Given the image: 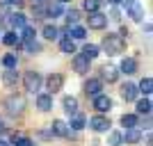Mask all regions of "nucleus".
Instances as JSON below:
<instances>
[{
	"label": "nucleus",
	"instance_id": "f257e3e1",
	"mask_svg": "<svg viewBox=\"0 0 153 146\" xmlns=\"http://www.w3.org/2000/svg\"><path fill=\"white\" fill-rule=\"evenodd\" d=\"M103 50L108 55H121L126 50V39L119 37V34H105L103 39Z\"/></svg>",
	"mask_w": 153,
	"mask_h": 146
},
{
	"label": "nucleus",
	"instance_id": "f03ea898",
	"mask_svg": "<svg viewBox=\"0 0 153 146\" xmlns=\"http://www.w3.org/2000/svg\"><path fill=\"white\" fill-rule=\"evenodd\" d=\"M5 107L9 114H23V110H25V98L23 96H9L5 101Z\"/></svg>",
	"mask_w": 153,
	"mask_h": 146
},
{
	"label": "nucleus",
	"instance_id": "7ed1b4c3",
	"mask_svg": "<svg viewBox=\"0 0 153 146\" xmlns=\"http://www.w3.org/2000/svg\"><path fill=\"white\" fill-rule=\"evenodd\" d=\"M110 126H112L110 119H108V116H103V114H96V116L89 119V128L94 130V133H108Z\"/></svg>",
	"mask_w": 153,
	"mask_h": 146
},
{
	"label": "nucleus",
	"instance_id": "20e7f679",
	"mask_svg": "<svg viewBox=\"0 0 153 146\" xmlns=\"http://www.w3.org/2000/svg\"><path fill=\"white\" fill-rule=\"evenodd\" d=\"M23 84H25L27 91H37L41 87V76H39L37 71H25V76H23Z\"/></svg>",
	"mask_w": 153,
	"mask_h": 146
},
{
	"label": "nucleus",
	"instance_id": "39448f33",
	"mask_svg": "<svg viewBox=\"0 0 153 146\" xmlns=\"http://www.w3.org/2000/svg\"><path fill=\"white\" fill-rule=\"evenodd\" d=\"M87 23H89L91 30H103V27L108 25V16H105L103 12H94V14L87 16Z\"/></svg>",
	"mask_w": 153,
	"mask_h": 146
},
{
	"label": "nucleus",
	"instance_id": "423d86ee",
	"mask_svg": "<svg viewBox=\"0 0 153 146\" xmlns=\"http://www.w3.org/2000/svg\"><path fill=\"white\" fill-rule=\"evenodd\" d=\"M94 107L98 110V112H110V110H112V98L105 96V94L94 96Z\"/></svg>",
	"mask_w": 153,
	"mask_h": 146
},
{
	"label": "nucleus",
	"instance_id": "0eeeda50",
	"mask_svg": "<svg viewBox=\"0 0 153 146\" xmlns=\"http://www.w3.org/2000/svg\"><path fill=\"white\" fill-rule=\"evenodd\" d=\"M103 89V82L98 80V78H89L87 82H85V91H87V96H98Z\"/></svg>",
	"mask_w": 153,
	"mask_h": 146
},
{
	"label": "nucleus",
	"instance_id": "6e6552de",
	"mask_svg": "<svg viewBox=\"0 0 153 146\" xmlns=\"http://www.w3.org/2000/svg\"><path fill=\"white\" fill-rule=\"evenodd\" d=\"M46 84H48V89H51V94H55V91H59V89H62L64 76H62V73H53V76H48Z\"/></svg>",
	"mask_w": 153,
	"mask_h": 146
},
{
	"label": "nucleus",
	"instance_id": "1a4fd4ad",
	"mask_svg": "<svg viewBox=\"0 0 153 146\" xmlns=\"http://www.w3.org/2000/svg\"><path fill=\"white\" fill-rule=\"evenodd\" d=\"M51 133L57 135V137H69V126H66L62 119H55L53 126H51Z\"/></svg>",
	"mask_w": 153,
	"mask_h": 146
},
{
	"label": "nucleus",
	"instance_id": "9d476101",
	"mask_svg": "<svg viewBox=\"0 0 153 146\" xmlns=\"http://www.w3.org/2000/svg\"><path fill=\"white\" fill-rule=\"evenodd\" d=\"M137 94H140V91H137V84H133V82H126V84L121 87L123 101H135V98H137Z\"/></svg>",
	"mask_w": 153,
	"mask_h": 146
},
{
	"label": "nucleus",
	"instance_id": "9b49d317",
	"mask_svg": "<svg viewBox=\"0 0 153 146\" xmlns=\"http://www.w3.org/2000/svg\"><path fill=\"white\" fill-rule=\"evenodd\" d=\"M62 105H64V112H66V114H73V116L78 114V101L73 98V96H64Z\"/></svg>",
	"mask_w": 153,
	"mask_h": 146
},
{
	"label": "nucleus",
	"instance_id": "f8f14e48",
	"mask_svg": "<svg viewBox=\"0 0 153 146\" xmlns=\"http://www.w3.org/2000/svg\"><path fill=\"white\" fill-rule=\"evenodd\" d=\"M37 107L41 110V112H48V110L53 107V96H51V94H39V98H37Z\"/></svg>",
	"mask_w": 153,
	"mask_h": 146
},
{
	"label": "nucleus",
	"instance_id": "ddd939ff",
	"mask_svg": "<svg viewBox=\"0 0 153 146\" xmlns=\"http://www.w3.org/2000/svg\"><path fill=\"white\" fill-rule=\"evenodd\" d=\"M128 16L133 21H142L144 19V7H142L140 2H133V5L128 7Z\"/></svg>",
	"mask_w": 153,
	"mask_h": 146
},
{
	"label": "nucleus",
	"instance_id": "4468645a",
	"mask_svg": "<svg viewBox=\"0 0 153 146\" xmlns=\"http://www.w3.org/2000/svg\"><path fill=\"white\" fill-rule=\"evenodd\" d=\"M121 71L126 73V76H133L135 71H137V59H133V57H123V62H121Z\"/></svg>",
	"mask_w": 153,
	"mask_h": 146
},
{
	"label": "nucleus",
	"instance_id": "2eb2a0df",
	"mask_svg": "<svg viewBox=\"0 0 153 146\" xmlns=\"http://www.w3.org/2000/svg\"><path fill=\"white\" fill-rule=\"evenodd\" d=\"M9 25L12 27H16V30H23V27H25V14H12V16H9Z\"/></svg>",
	"mask_w": 153,
	"mask_h": 146
},
{
	"label": "nucleus",
	"instance_id": "dca6fc26",
	"mask_svg": "<svg viewBox=\"0 0 153 146\" xmlns=\"http://www.w3.org/2000/svg\"><path fill=\"white\" fill-rule=\"evenodd\" d=\"M73 69L78 73H85V71H89V59H85L82 55H76L73 57Z\"/></svg>",
	"mask_w": 153,
	"mask_h": 146
},
{
	"label": "nucleus",
	"instance_id": "f3484780",
	"mask_svg": "<svg viewBox=\"0 0 153 146\" xmlns=\"http://www.w3.org/2000/svg\"><path fill=\"white\" fill-rule=\"evenodd\" d=\"M98 55H101V50H98V46H94V44H87L82 48V57L89 59V62H91V59H96Z\"/></svg>",
	"mask_w": 153,
	"mask_h": 146
},
{
	"label": "nucleus",
	"instance_id": "a211bd4d",
	"mask_svg": "<svg viewBox=\"0 0 153 146\" xmlns=\"http://www.w3.org/2000/svg\"><path fill=\"white\" fill-rule=\"evenodd\" d=\"M137 91H140V94H144V98H149V96H151V91H153V80H151V78H142V82H140V87H137Z\"/></svg>",
	"mask_w": 153,
	"mask_h": 146
},
{
	"label": "nucleus",
	"instance_id": "6ab92c4d",
	"mask_svg": "<svg viewBox=\"0 0 153 146\" xmlns=\"http://www.w3.org/2000/svg\"><path fill=\"white\" fill-rule=\"evenodd\" d=\"M101 73H103V78H105L108 82H114L117 78H119V71H117L114 66H110V64H105V66H103Z\"/></svg>",
	"mask_w": 153,
	"mask_h": 146
},
{
	"label": "nucleus",
	"instance_id": "aec40b11",
	"mask_svg": "<svg viewBox=\"0 0 153 146\" xmlns=\"http://www.w3.org/2000/svg\"><path fill=\"white\" fill-rule=\"evenodd\" d=\"M2 82H5L7 87H14V84L19 82V71H16V69L5 71V76H2Z\"/></svg>",
	"mask_w": 153,
	"mask_h": 146
},
{
	"label": "nucleus",
	"instance_id": "412c9836",
	"mask_svg": "<svg viewBox=\"0 0 153 146\" xmlns=\"http://www.w3.org/2000/svg\"><path fill=\"white\" fill-rule=\"evenodd\" d=\"M121 137L126 139V144H137V142L142 139V133L133 128V130H126V135H121Z\"/></svg>",
	"mask_w": 153,
	"mask_h": 146
},
{
	"label": "nucleus",
	"instance_id": "4be33fe9",
	"mask_svg": "<svg viewBox=\"0 0 153 146\" xmlns=\"http://www.w3.org/2000/svg\"><path fill=\"white\" fill-rule=\"evenodd\" d=\"M59 48H62V53H76V44H73V39L71 37H62V41H59Z\"/></svg>",
	"mask_w": 153,
	"mask_h": 146
},
{
	"label": "nucleus",
	"instance_id": "5701e85b",
	"mask_svg": "<svg viewBox=\"0 0 153 146\" xmlns=\"http://www.w3.org/2000/svg\"><path fill=\"white\" fill-rule=\"evenodd\" d=\"M2 44L5 46H21V37L16 32H7L5 37H2Z\"/></svg>",
	"mask_w": 153,
	"mask_h": 146
},
{
	"label": "nucleus",
	"instance_id": "b1692460",
	"mask_svg": "<svg viewBox=\"0 0 153 146\" xmlns=\"http://www.w3.org/2000/svg\"><path fill=\"white\" fill-rule=\"evenodd\" d=\"M121 123L128 128V130H133V128L140 123V119H137V114H123L121 116Z\"/></svg>",
	"mask_w": 153,
	"mask_h": 146
},
{
	"label": "nucleus",
	"instance_id": "393cba45",
	"mask_svg": "<svg viewBox=\"0 0 153 146\" xmlns=\"http://www.w3.org/2000/svg\"><path fill=\"white\" fill-rule=\"evenodd\" d=\"M48 16H53V19H57V16H62L64 14V9H62V5L59 2H48Z\"/></svg>",
	"mask_w": 153,
	"mask_h": 146
},
{
	"label": "nucleus",
	"instance_id": "a878e982",
	"mask_svg": "<svg viewBox=\"0 0 153 146\" xmlns=\"http://www.w3.org/2000/svg\"><path fill=\"white\" fill-rule=\"evenodd\" d=\"M137 114H151V101L149 98H142V101H137Z\"/></svg>",
	"mask_w": 153,
	"mask_h": 146
},
{
	"label": "nucleus",
	"instance_id": "bb28decb",
	"mask_svg": "<svg viewBox=\"0 0 153 146\" xmlns=\"http://www.w3.org/2000/svg\"><path fill=\"white\" fill-rule=\"evenodd\" d=\"M85 126H87V119H85L82 114H76L71 119V128H73V130H82Z\"/></svg>",
	"mask_w": 153,
	"mask_h": 146
},
{
	"label": "nucleus",
	"instance_id": "cd10ccee",
	"mask_svg": "<svg viewBox=\"0 0 153 146\" xmlns=\"http://www.w3.org/2000/svg\"><path fill=\"white\" fill-rule=\"evenodd\" d=\"M69 37H73V39H85V37H87V30H85V27H80V25H73V27H69Z\"/></svg>",
	"mask_w": 153,
	"mask_h": 146
},
{
	"label": "nucleus",
	"instance_id": "c85d7f7f",
	"mask_svg": "<svg viewBox=\"0 0 153 146\" xmlns=\"http://www.w3.org/2000/svg\"><path fill=\"white\" fill-rule=\"evenodd\" d=\"M2 66H5L7 71H9V69H16V55H14V53H7L5 57H2Z\"/></svg>",
	"mask_w": 153,
	"mask_h": 146
},
{
	"label": "nucleus",
	"instance_id": "c756f323",
	"mask_svg": "<svg viewBox=\"0 0 153 146\" xmlns=\"http://www.w3.org/2000/svg\"><path fill=\"white\" fill-rule=\"evenodd\" d=\"M64 16H66V23H69V27H71V25H76L78 21H80V12H78V9H69Z\"/></svg>",
	"mask_w": 153,
	"mask_h": 146
},
{
	"label": "nucleus",
	"instance_id": "7c9ffc66",
	"mask_svg": "<svg viewBox=\"0 0 153 146\" xmlns=\"http://www.w3.org/2000/svg\"><path fill=\"white\" fill-rule=\"evenodd\" d=\"M44 37L53 41V39H57V37H59V30H57L55 25H46V27H44Z\"/></svg>",
	"mask_w": 153,
	"mask_h": 146
},
{
	"label": "nucleus",
	"instance_id": "2f4dec72",
	"mask_svg": "<svg viewBox=\"0 0 153 146\" xmlns=\"http://www.w3.org/2000/svg\"><path fill=\"white\" fill-rule=\"evenodd\" d=\"M108 144L110 146H121L123 144V137H121V133H110V137H108Z\"/></svg>",
	"mask_w": 153,
	"mask_h": 146
},
{
	"label": "nucleus",
	"instance_id": "473e14b6",
	"mask_svg": "<svg viewBox=\"0 0 153 146\" xmlns=\"http://www.w3.org/2000/svg\"><path fill=\"white\" fill-rule=\"evenodd\" d=\"M98 7H101V0H85V9H87L89 14L98 12Z\"/></svg>",
	"mask_w": 153,
	"mask_h": 146
},
{
	"label": "nucleus",
	"instance_id": "72a5a7b5",
	"mask_svg": "<svg viewBox=\"0 0 153 146\" xmlns=\"http://www.w3.org/2000/svg\"><path fill=\"white\" fill-rule=\"evenodd\" d=\"M19 37H23V41H32L34 39V27H23V34H19Z\"/></svg>",
	"mask_w": 153,
	"mask_h": 146
},
{
	"label": "nucleus",
	"instance_id": "f704fd0d",
	"mask_svg": "<svg viewBox=\"0 0 153 146\" xmlns=\"http://www.w3.org/2000/svg\"><path fill=\"white\" fill-rule=\"evenodd\" d=\"M25 50H27V53H39V50H41V46L32 39V41H25Z\"/></svg>",
	"mask_w": 153,
	"mask_h": 146
},
{
	"label": "nucleus",
	"instance_id": "c9c22d12",
	"mask_svg": "<svg viewBox=\"0 0 153 146\" xmlns=\"http://www.w3.org/2000/svg\"><path fill=\"white\" fill-rule=\"evenodd\" d=\"M14 146H32V139H27V137H14Z\"/></svg>",
	"mask_w": 153,
	"mask_h": 146
},
{
	"label": "nucleus",
	"instance_id": "e433bc0d",
	"mask_svg": "<svg viewBox=\"0 0 153 146\" xmlns=\"http://www.w3.org/2000/svg\"><path fill=\"white\" fill-rule=\"evenodd\" d=\"M5 2L9 7H23V5H25V0H5Z\"/></svg>",
	"mask_w": 153,
	"mask_h": 146
},
{
	"label": "nucleus",
	"instance_id": "4c0bfd02",
	"mask_svg": "<svg viewBox=\"0 0 153 146\" xmlns=\"http://www.w3.org/2000/svg\"><path fill=\"white\" fill-rule=\"evenodd\" d=\"M7 12H9V5L2 0V2H0V16H7Z\"/></svg>",
	"mask_w": 153,
	"mask_h": 146
},
{
	"label": "nucleus",
	"instance_id": "58836bf2",
	"mask_svg": "<svg viewBox=\"0 0 153 146\" xmlns=\"http://www.w3.org/2000/svg\"><path fill=\"white\" fill-rule=\"evenodd\" d=\"M110 19H112V21H119V19H121L119 9H112V12H110Z\"/></svg>",
	"mask_w": 153,
	"mask_h": 146
},
{
	"label": "nucleus",
	"instance_id": "ea45409f",
	"mask_svg": "<svg viewBox=\"0 0 153 146\" xmlns=\"http://www.w3.org/2000/svg\"><path fill=\"white\" fill-rule=\"evenodd\" d=\"M48 5V0H32V7H44Z\"/></svg>",
	"mask_w": 153,
	"mask_h": 146
},
{
	"label": "nucleus",
	"instance_id": "a19ab883",
	"mask_svg": "<svg viewBox=\"0 0 153 146\" xmlns=\"http://www.w3.org/2000/svg\"><path fill=\"white\" fill-rule=\"evenodd\" d=\"M119 2H121V5H126V7H130L133 2H137V0H119Z\"/></svg>",
	"mask_w": 153,
	"mask_h": 146
},
{
	"label": "nucleus",
	"instance_id": "79ce46f5",
	"mask_svg": "<svg viewBox=\"0 0 153 146\" xmlns=\"http://www.w3.org/2000/svg\"><path fill=\"white\" fill-rule=\"evenodd\" d=\"M5 130H7V128H5V123H0V135L5 133Z\"/></svg>",
	"mask_w": 153,
	"mask_h": 146
},
{
	"label": "nucleus",
	"instance_id": "37998d69",
	"mask_svg": "<svg viewBox=\"0 0 153 146\" xmlns=\"http://www.w3.org/2000/svg\"><path fill=\"white\" fill-rule=\"evenodd\" d=\"M0 146H9V144H7V142H5V139H0Z\"/></svg>",
	"mask_w": 153,
	"mask_h": 146
},
{
	"label": "nucleus",
	"instance_id": "c03bdc74",
	"mask_svg": "<svg viewBox=\"0 0 153 146\" xmlns=\"http://www.w3.org/2000/svg\"><path fill=\"white\" fill-rule=\"evenodd\" d=\"M57 2H59V5H64V2H71V0H57Z\"/></svg>",
	"mask_w": 153,
	"mask_h": 146
},
{
	"label": "nucleus",
	"instance_id": "a18cd8bd",
	"mask_svg": "<svg viewBox=\"0 0 153 146\" xmlns=\"http://www.w3.org/2000/svg\"><path fill=\"white\" fill-rule=\"evenodd\" d=\"M108 2H119V0H108Z\"/></svg>",
	"mask_w": 153,
	"mask_h": 146
}]
</instances>
